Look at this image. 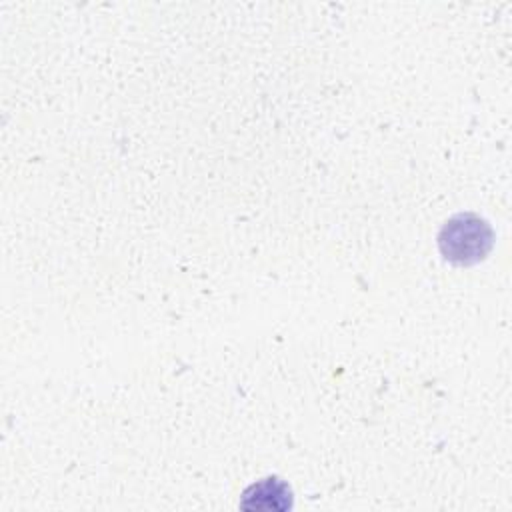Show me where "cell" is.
<instances>
[{"label": "cell", "instance_id": "obj_2", "mask_svg": "<svg viewBox=\"0 0 512 512\" xmlns=\"http://www.w3.org/2000/svg\"><path fill=\"white\" fill-rule=\"evenodd\" d=\"M292 506V490L278 476H266L250 484L240 498V508L254 512H284Z\"/></svg>", "mask_w": 512, "mask_h": 512}, {"label": "cell", "instance_id": "obj_1", "mask_svg": "<svg viewBox=\"0 0 512 512\" xmlns=\"http://www.w3.org/2000/svg\"><path fill=\"white\" fill-rule=\"evenodd\" d=\"M492 242L494 234L488 222L470 212L452 216L438 234L440 254L458 266H470L484 260Z\"/></svg>", "mask_w": 512, "mask_h": 512}]
</instances>
